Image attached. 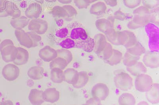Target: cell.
<instances>
[{"label": "cell", "instance_id": "cell-8", "mask_svg": "<svg viewBox=\"0 0 159 105\" xmlns=\"http://www.w3.org/2000/svg\"><path fill=\"white\" fill-rule=\"evenodd\" d=\"M6 10L8 16L12 17L14 18H17L21 15L20 10L15 3L7 1Z\"/></svg>", "mask_w": 159, "mask_h": 105}, {"label": "cell", "instance_id": "cell-10", "mask_svg": "<svg viewBox=\"0 0 159 105\" xmlns=\"http://www.w3.org/2000/svg\"><path fill=\"white\" fill-rule=\"evenodd\" d=\"M107 9V6L105 2L99 1L91 6L89 9V12L92 15H100L105 13Z\"/></svg>", "mask_w": 159, "mask_h": 105}, {"label": "cell", "instance_id": "cell-15", "mask_svg": "<svg viewBox=\"0 0 159 105\" xmlns=\"http://www.w3.org/2000/svg\"><path fill=\"white\" fill-rule=\"evenodd\" d=\"M74 2L76 7L79 9H86L91 4L90 0H74Z\"/></svg>", "mask_w": 159, "mask_h": 105}, {"label": "cell", "instance_id": "cell-4", "mask_svg": "<svg viewBox=\"0 0 159 105\" xmlns=\"http://www.w3.org/2000/svg\"><path fill=\"white\" fill-rule=\"evenodd\" d=\"M28 29L39 35H43L47 32L48 24L44 20L38 19H32L28 24Z\"/></svg>", "mask_w": 159, "mask_h": 105}, {"label": "cell", "instance_id": "cell-16", "mask_svg": "<svg viewBox=\"0 0 159 105\" xmlns=\"http://www.w3.org/2000/svg\"><path fill=\"white\" fill-rule=\"evenodd\" d=\"M27 33L32 40L33 43V46H35L38 45V43L42 39L41 37L34 32H28Z\"/></svg>", "mask_w": 159, "mask_h": 105}, {"label": "cell", "instance_id": "cell-2", "mask_svg": "<svg viewBox=\"0 0 159 105\" xmlns=\"http://www.w3.org/2000/svg\"><path fill=\"white\" fill-rule=\"evenodd\" d=\"M50 13L55 17L68 20L76 16L77 12L72 6L66 5L62 7L55 6L51 10Z\"/></svg>", "mask_w": 159, "mask_h": 105}, {"label": "cell", "instance_id": "cell-7", "mask_svg": "<svg viewBox=\"0 0 159 105\" xmlns=\"http://www.w3.org/2000/svg\"><path fill=\"white\" fill-rule=\"evenodd\" d=\"M15 34L20 44L23 46L30 48L33 46V43L30 37L27 33L22 29H17Z\"/></svg>", "mask_w": 159, "mask_h": 105}, {"label": "cell", "instance_id": "cell-9", "mask_svg": "<svg viewBox=\"0 0 159 105\" xmlns=\"http://www.w3.org/2000/svg\"><path fill=\"white\" fill-rule=\"evenodd\" d=\"M29 18L25 16H20L17 18H14L11 20V25L16 29H22L29 24Z\"/></svg>", "mask_w": 159, "mask_h": 105}, {"label": "cell", "instance_id": "cell-20", "mask_svg": "<svg viewBox=\"0 0 159 105\" xmlns=\"http://www.w3.org/2000/svg\"><path fill=\"white\" fill-rule=\"evenodd\" d=\"M5 1L6 0H0V8L5 2Z\"/></svg>", "mask_w": 159, "mask_h": 105}, {"label": "cell", "instance_id": "cell-12", "mask_svg": "<svg viewBox=\"0 0 159 105\" xmlns=\"http://www.w3.org/2000/svg\"><path fill=\"white\" fill-rule=\"evenodd\" d=\"M55 35L56 37V41L69 37V29L67 26L57 29L55 32Z\"/></svg>", "mask_w": 159, "mask_h": 105}, {"label": "cell", "instance_id": "cell-3", "mask_svg": "<svg viewBox=\"0 0 159 105\" xmlns=\"http://www.w3.org/2000/svg\"><path fill=\"white\" fill-rule=\"evenodd\" d=\"M17 48L14 46V44L10 39H6L0 44V52L2 59L6 62L14 61V52Z\"/></svg>", "mask_w": 159, "mask_h": 105}, {"label": "cell", "instance_id": "cell-17", "mask_svg": "<svg viewBox=\"0 0 159 105\" xmlns=\"http://www.w3.org/2000/svg\"><path fill=\"white\" fill-rule=\"evenodd\" d=\"M106 5L110 7H116L117 5V0H103Z\"/></svg>", "mask_w": 159, "mask_h": 105}, {"label": "cell", "instance_id": "cell-19", "mask_svg": "<svg viewBox=\"0 0 159 105\" xmlns=\"http://www.w3.org/2000/svg\"><path fill=\"white\" fill-rule=\"evenodd\" d=\"M45 0H35L37 2L39 3L40 4H43Z\"/></svg>", "mask_w": 159, "mask_h": 105}, {"label": "cell", "instance_id": "cell-23", "mask_svg": "<svg viewBox=\"0 0 159 105\" xmlns=\"http://www.w3.org/2000/svg\"><path fill=\"white\" fill-rule=\"evenodd\" d=\"M16 1H22V0H16Z\"/></svg>", "mask_w": 159, "mask_h": 105}, {"label": "cell", "instance_id": "cell-14", "mask_svg": "<svg viewBox=\"0 0 159 105\" xmlns=\"http://www.w3.org/2000/svg\"><path fill=\"white\" fill-rule=\"evenodd\" d=\"M123 4L127 8L134 9L140 5L142 0H123Z\"/></svg>", "mask_w": 159, "mask_h": 105}, {"label": "cell", "instance_id": "cell-24", "mask_svg": "<svg viewBox=\"0 0 159 105\" xmlns=\"http://www.w3.org/2000/svg\"><path fill=\"white\" fill-rule=\"evenodd\" d=\"M1 40L0 39V43H1Z\"/></svg>", "mask_w": 159, "mask_h": 105}, {"label": "cell", "instance_id": "cell-6", "mask_svg": "<svg viewBox=\"0 0 159 105\" xmlns=\"http://www.w3.org/2000/svg\"><path fill=\"white\" fill-rule=\"evenodd\" d=\"M19 70L17 67L12 64H8L4 67L2 70V75L6 80L12 81L15 80L18 77L19 73H15V72H19Z\"/></svg>", "mask_w": 159, "mask_h": 105}, {"label": "cell", "instance_id": "cell-1", "mask_svg": "<svg viewBox=\"0 0 159 105\" xmlns=\"http://www.w3.org/2000/svg\"><path fill=\"white\" fill-rule=\"evenodd\" d=\"M66 26L69 29V37L76 42L78 49L89 52L93 51L96 42L89 36L81 24L76 21L70 23Z\"/></svg>", "mask_w": 159, "mask_h": 105}, {"label": "cell", "instance_id": "cell-22", "mask_svg": "<svg viewBox=\"0 0 159 105\" xmlns=\"http://www.w3.org/2000/svg\"><path fill=\"white\" fill-rule=\"evenodd\" d=\"M98 1V0H90L91 3H93V2H95Z\"/></svg>", "mask_w": 159, "mask_h": 105}, {"label": "cell", "instance_id": "cell-13", "mask_svg": "<svg viewBox=\"0 0 159 105\" xmlns=\"http://www.w3.org/2000/svg\"><path fill=\"white\" fill-rule=\"evenodd\" d=\"M143 5L150 10L158 7L159 0H142Z\"/></svg>", "mask_w": 159, "mask_h": 105}, {"label": "cell", "instance_id": "cell-5", "mask_svg": "<svg viewBox=\"0 0 159 105\" xmlns=\"http://www.w3.org/2000/svg\"><path fill=\"white\" fill-rule=\"evenodd\" d=\"M42 12V7L41 4L35 2L30 4L25 10V13L29 19H37L40 16Z\"/></svg>", "mask_w": 159, "mask_h": 105}, {"label": "cell", "instance_id": "cell-18", "mask_svg": "<svg viewBox=\"0 0 159 105\" xmlns=\"http://www.w3.org/2000/svg\"><path fill=\"white\" fill-rule=\"evenodd\" d=\"M57 1L61 4L67 5L70 3L73 0H57Z\"/></svg>", "mask_w": 159, "mask_h": 105}, {"label": "cell", "instance_id": "cell-21", "mask_svg": "<svg viewBox=\"0 0 159 105\" xmlns=\"http://www.w3.org/2000/svg\"><path fill=\"white\" fill-rule=\"evenodd\" d=\"M45 1L48 2H55L57 0H45Z\"/></svg>", "mask_w": 159, "mask_h": 105}, {"label": "cell", "instance_id": "cell-11", "mask_svg": "<svg viewBox=\"0 0 159 105\" xmlns=\"http://www.w3.org/2000/svg\"><path fill=\"white\" fill-rule=\"evenodd\" d=\"M56 42H58V45L62 49H70L73 48H77L76 42L69 37L56 41Z\"/></svg>", "mask_w": 159, "mask_h": 105}]
</instances>
